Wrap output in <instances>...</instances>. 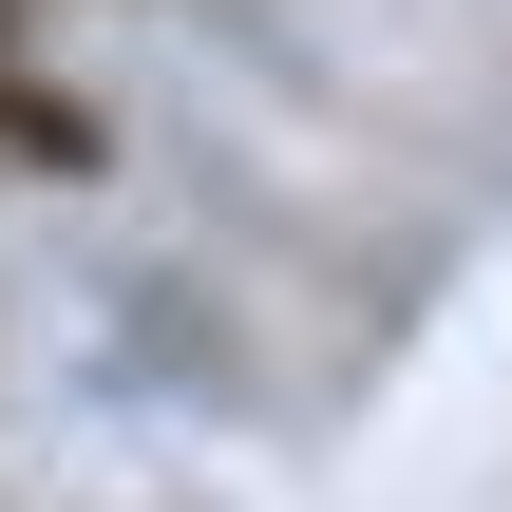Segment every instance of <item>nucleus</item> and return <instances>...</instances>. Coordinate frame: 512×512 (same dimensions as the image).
<instances>
[{
	"label": "nucleus",
	"mask_w": 512,
	"mask_h": 512,
	"mask_svg": "<svg viewBox=\"0 0 512 512\" xmlns=\"http://www.w3.org/2000/svg\"><path fill=\"white\" fill-rule=\"evenodd\" d=\"M0 38H38V19H19V0H0Z\"/></svg>",
	"instance_id": "1"
}]
</instances>
